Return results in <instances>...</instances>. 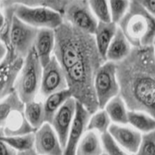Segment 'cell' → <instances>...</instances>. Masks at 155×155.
Returning a JSON list of instances; mask_svg holds the SVG:
<instances>
[{"instance_id": "20", "label": "cell", "mask_w": 155, "mask_h": 155, "mask_svg": "<svg viewBox=\"0 0 155 155\" xmlns=\"http://www.w3.org/2000/svg\"><path fill=\"white\" fill-rule=\"evenodd\" d=\"M117 27L118 26L114 22L97 23V29L94 33V38H95V43L97 52L100 53V55L104 60L106 57L107 49L116 33Z\"/></svg>"}, {"instance_id": "10", "label": "cell", "mask_w": 155, "mask_h": 155, "mask_svg": "<svg viewBox=\"0 0 155 155\" xmlns=\"http://www.w3.org/2000/svg\"><path fill=\"white\" fill-rule=\"evenodd\" d=\"M65 89H67L65 72L53 56L49 62L43 67L40 89L38 94L45 100L51 94Z\"/></svg>"}, {"instance_id": "34", "label": "cell", "mask_w": 155, "mask_h": 155, "mask_svg": "<svg viewBox=\"0 0 155 155\" xmlns=\"http://www.w3.org/2000/svg\"><path fill=\"white\" fill-rule=\"evenodd\" d=\"M7 53H8V48H7V47L2 43L1 41H0V62H1V61L5 59Z\"/></svg>"}, {"instance_id": "27", "label": "cell", "mask_w": 155, "mask_h": 155, "mask_svg": "<svg viewBox=\"0 0 155 155\" xmlns=\"http://www.w3.org/2000/svg\"><path fill=\"white\" fill-rule=\"evenodd\" d=\"M111 122L105 111L104 109L97 110L96 112L90 115L88 123H87V130L95 131L98 133L101 136L108 132L109 126L110 125Z\"/></svg>"}, {"instance_id": "25", "label": "cell", "mask_w": 155, "mask_h": 155, "mask_svg": "<svg viewBox=\"0 0 155 155\" xmlns=\"http://www.w3.org/2000/svg\"><path fill=\"white\" fill-rule=\"evenodd\" d=\"M0 139L3 140L5 143H7L17 152L32 150H34L35 146V132L21 136L5 137L2 136V132L0 129Z\"/></svg>"}, {"instance_id": "32", "label": "cell", "mask_w": 155, "mask_h": 155, "mask_svg": "<svg viewBox=\"0 0 155 155\" xmlns=\"http://www.w3.org/2000/svg\"><path fill=\"white\" fill-rule=\"evenodd\" d=\"M137 2L148 13L154 16V14H155V3L154 2L155 1H152V0H139Z\"/></svg>"}, {"instance_id": "7", "label": "cell", "mask_w": 155, "mask_h": 155, "mask_svg": "<svg viewBox=\"0 0 155 155\" xmlns=\"http://www.w3.org/2000/svg\"><path fill=\"white\" fill-rule=\"evenodd\" d=\"M94 88L98 108L104 109L105 105L119 95V84L116 76V65L105 61L97 69L94 78Z\"/></svg>"}, {"instance_id": "22", "label": "cell", "mask_w": 155, "mask_h": 155, "mask_svg": "<svg viewBox=\"0 0 155 155\" xmlns=\"http://www.w3.org/2000/svg\"><path fill=\"white\" fill-rule=\"evenodd\" d=\"M105 111L112 122L116 124H127V112L128 110L120 95L112 97L111 100L105 105Z\"/></svg>"}, {"instance_id": "5", "label": "cell", "mask_w": 155, "mask_h": 155, "mask_svg": "<svg viewBox=\"0 0 155 155\" xmlns=\"http://www.w3.org/2000/svg\"><path fill=\"white\" fill-rule=\"evenodd\" d=\"M42 71L43 67L33 48L23 60L14 86V91L24 104L36 98L40 89Z\"/></svg>"}, {"instance_id": "8", "label": "cell", "mask_w": 155, "mask_h": 155, "mask_svg": "<svg viewBox=\"0 0 155 155\" xmlns=\"http://www.w3.org/2000/svg\"><path fill=\"white\" fill-rule=\"evenodd\" d=\"M37 31L36 28L24 23L13 15L8 49L24 60L34 48Z\"/></svg>"}, {"instance_id": "21", "label": "cell", "mask_w": 155, "mask_h": 155, "mask_svg": "<svg viewBox=\"0 0 155 155\" xmlns=\"http://www.w3.org/2000/svg\"><path fill=\"white\" fill-rule=\"evenodd\" d=\"M71 97V94H70L68 89L51 94L50 96L46 97L43 102L45 123L50 124L56 112Z\"/></svg>"}, {"instance_id": "31", "label": "cell", "mask_w": 155, "mask_h": 155, "mask_svg": "<svg viewBox=\"0 0 155 155\" xmlns=\"http://www.w3.org/2000/svg\"><path fill=\"white\" fill-rule=\"evenodd\" d=\"M101 141L104 149V152L107 155H131L127 151H125L122 148H120L110 137L109 133H105L101 135Z\"/></svg>"}, {"instance_id": "16", "label": "cell", "mask_w": 155, "mask_h": 155, "mask_svg": "<svg viewBox=\"0 0 155 155\" xmlns=\"http://www.w3.org/2000/svg\"><path fill=\"white\" fill-rule=\"evenodd\" d=\"M55 47V33L51 29H38L34 49L42 67L46 66L53 57Z\"/></svg>"}, {"instance_id": "11", "label": "cell", "mask_w": 155, "mask_h": 155, "mask_svg": "<svg viewBox=\"0 0 155 155\" xmlns=\"http://www.w3.org/2000/svg\"><path fill=\"white\" fill-rule=\"evenodd\" d=\"M22 63L23 59L8 49L5 59L0 62V101L14 91L15 81Z\"/></svg>"}, {"instance_id": "14", "label": "cell", "mask_w": 155, "mask_h": 155, "mask_svg": "<svg viewBox=\"0 0 155 155\" xmlns=\"http://www.w3.org/2000/svg\"><path fill=\"white\" fill-rule=\"evenodd\" d=\"M90 114L80 103L76 102L75 115L69 131L68 138L63 150V155H75L78 142L83 135L87 130V123Z\"/></svg>"}, {"instance_id": "4", "label": "cell", "mask_w": 155, "mask_h": 155, "mask_svg": "<svg viewBox=\"0 0 155 155\" xmlns=\"http://www.w3.org/2000/svg\"><path fill=\"white\" fill-rule=\"evenodd\" d=\"M117 26L132 48L154 46V16L137 1H129L128 9Z\"/></svg>"}, {"instance_id": "28", "label": "cell", "mask_w": 155, "mask_h": 155, "mask_svg": "<svg viewBox=\"0 0 155 155\" xmlns=\"http://www.w3.org/2000/svg\"><path fill=\"white\" fill-rule=\"evenodd\" d=\"M91 11L98 22L109 23L111 22L110 13L108 1L104 0H91L88 1Z\"/></svg>"}, {"instance_id": "1", "label": "cell", "mask_w": 155, "mask_h": 155, "mask_svg": "<svg viewBox=\"0 0 155 155\" xmlns=\"http://www.w3.org/2000/svg\"><path fill=\"white\" fill-rule=\"evenodd\" d=\"M119 95L128 110L155 116L154 46L132 48L124 60L115 63Z\"/></svg>"}, {"instance_id": "2", "label": "cell", "mask_w": 155, "mask_h": 155, "mask_svg": "<svg viewBox=\"0 0 155 155\" xmlns=\"http://www.w3.org/2000/svg\"><path fill=\"white\" fill-rule=\"evenodd\" d=\"M54 33L53 56L64 72L80 61L100 54L96 47L94 35L78 29L65 21L54 30Z\"/></svg>"}, {"instance_id": "24", "label": "cell", "mask_w": 155, "mask_h": 155, "mask_svg": "<svg viewBox=\"0 0 155 155\" xmlns=\"http://www.w3.org/2000/svg\"><path fill=\"white\" fill-rule=\"evenodd\" d=\"M24 116L32 127L37 130L45 123L43 102L36 101V98L32 101L24 104Z\"/></svg>"}, {"instance_id": "12", "label": "cell", "mask_w": 155, "mask_h": 155, "mask_svg": "<svg viewBox=\"0 0 155 155\" xmlns=\"http://www.w3.org/2000/svg\"><path fill=\"white\" fill-rule=\"evenodd\" d=\"M34 150L36 155H63V147L50 124L44 123L35 130Z\"/></svg>"}, {"instance_id": "26", "label": "cell", "mask_w": 155, "mask_h": 155, "mask_svg": "<svg viewBox=\"0 0 155 155\" xmlns=\"http://www.w3.org/2000/svg\"><path fill=\"white\" fill-rule=\"evenodd\" d=\"M24 109V103L20 100L15 91L0 101V129L3 127L6 119L13 110Z\"/></svg>"}, {"instance_id": "9", "label": "cell", "mask_w": 155, "mask_h": 155, "mask_svg": "<svg viewBox=\"0 0 155 155\" xmlns=\"http://www.w3.org/2000/svg\"><path fill=\"white\" fill-rule=\"evenodd\" d=\"M62 18L63 21L92 35L98 23L90 9L88 1H67Z\"/></svg>"}, {"instance_id": "17", "label": "cell", "mask_w": 155, "mask_h": 155, "mask_svg": "<svg viewBox=\"0 0 155 155\" xmlns=\"http://www.w3.org/2000/svg\"><path fill=\"white\" fill-rule=\"evenodd\" d=\"M2 136L14 137L34 133L35 130L28 124L24 116V109L15 110L8 116L3 127L1 128Z\"/></svg>"}, {"instance_id": "33", "label": "cell", "mask_w": 155, "mask_h": 155, "mask_svg": "<svg viewBox=\"0 0 155 155\" xmlns=\"http://www.w3.org/2000/svg\"><path fill=\"white\" fill-rule=\"evenodd\" d=\"M0 155H17V151L0 139Z\"/></svg>"}, {"instance_id": "18", "label": "cell", "mask_w": 155, "mask_h": 155, "mask_svg": "<svg viewBox=\"0 0 155 155\" xmlns=\"http://www.w3.org/2000/svg\"><path fill=\"white\" fill-rule=\"evenodd\" d=\"M131 49L132 46L125 38L123 32L117 27L116 33L107 49L105 60L106 61H110L114 63L120 62L127 57Z\"/></svg>"}, {"instance_id": "23", "label": "cell", "mask_w": 155, "mask_h": 155, "mask_svg": "<svg viewBox=\"0 0 155 155\" xmlns=\"http://www.w3.org/2000/svg\"><path fill=\"white\" fill-rule=\"evenodd\" d=\"M127 124H129L131 127L137 130L141 134L152 132L155 128L154 117L150 116L144 111L128 110Z\"/></svg>"}, {"instance_id": "6", "label": "cell", "mask_w": 155, "mask_h": 155, "mask_svg": "<svg viewBox=\"0 0 155 155\" xmlns=\"http://www.w3.org/2000/svg\"><path fill=\"white\" fill-rule=\"evenodd\" d=\"M13 13L19 20L36 29L55 30L63 22L60 13L44 7H28L16 1H9Z\"/></svg>"}, {"instance_id": "29", "label": "cell", "mask_w": 155, "mask_h": 155, "mask_svg": "<svg viewBox=\"0 0 155 155\" xmlns=\"http://www.w3.org/2000/svg\"><path fill=\"white\" fill-rule=\"evenodd\" d=\"M109 8L110 13L111 22L116 25L120 22L123 17L125 15L129 7V1H109Z\"/></svg>"}, {"instance_id": "3", "label": "cell", "mask_w": 155, "mask_h": 155, "mask_svg": "<svg viewBox=\"0 0 155 155\" xmlns=\"http://www.w3.org/2000/svg\"><path fill=\"white\" fill-rule=\"evenodd\" d=\"M105 61L100 54H96L80 61L65 72L67 89L71 97L90 114L100 110L94 88V78L97 69Z\"/></svg>"}, {"instance_id": "30", "label": "cell", "mask_w": 155, "mask_h": 155, "mask_svg": "<svg viewBox=\"0 0 155 155\" xmlns=\"http://www.w3.org/2000/svg\"><path fill=\"white\" fill-rule=\"evenodd\" d=\"M136 155H155V133L154 131L142 134L141 141Z\"/></svg>"}, {"instance_id": "37", "label": "cell", "mask_w": 155, "mask_h": 155, "mask_svg": "<svg viewBox=\"0 0 155 155\" xmlns=\"http://www.w3.org/2000/svg\"><path fill=\"white\" fill-rule=\"evenodd\" d=\"M102 155H107V154H106V153H105V152H104V153H103V154H102Z\"/></svg>"}, {"instance_id": "35", "label": "cell", "mask_w": 155, "mask_h": 155, "mask_svg": "<svg viewBox=\"0 0 155 155\" xmlns=\"http://www.w3.org/2000/svg\"><path fill=\"white\" fill-rule=\"evenodd\" d=\"M4 21H5V15H4L1 3H0V30H1V28L4 24Z\"/></svg>"}, {"instance_id": "19", "label": "cell", "mask_w": 155, "mask_h": 155, "mask_svg": "<svg viewBox=\"0 0 155 155\" xmlns=\"http://www.w3.org/2000/svg\"><path fill=\"white\" fill-rule=\"evenodd\" d=\"M104 149L101 136L91 130H87L77 144L75 155H102Z\"/></svg>"}, {"instance_id": "13", "label": "cell", "mask_w": 155, "mask_h": 155, "mask_svg": "<svg viewBox=\"0 0 155 155\" xmlns=\"http://www.w3.org/2000/svg\"><path fill=\"white\" fill-rule=\"evenodd\" d=\"M108 133L120 148L131 155H136L141 141V133L130 125L116 124H110Z\"/></svg>"}, {"instance_id": "36", "label": "cell", "mask_w": 155, "mask_h": 155, "mask_svg": "<svg viewBox=\"0 0 155 155\" xmlns=\"http://www.w3.org/2000/svg\"><path fill=\"white\" fill-rule=\"evenodd\" d=\"M17 155H36L35 150H27V151H22V152H17Z\"/></svg>"}, {"instance_id": "15", "label": "cell", "mask_w": 155, "mask_h": 155, "mask_svg": "<svg viewBox=\"0 0 155 155\" xmlns=\"http://www.w3.org/2000/svg\"><path fill=\"white\" fill-rule=\"evenodd\" d=\"M76 101L73 97L69 100L56 112L50 124L57 134L61 146L65 147L70 128L75 115Z\"/></svg>"}]
</instances>
